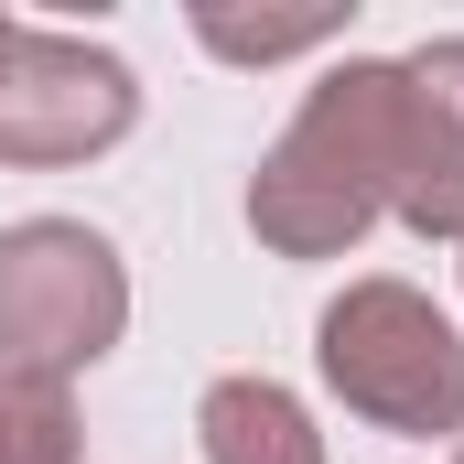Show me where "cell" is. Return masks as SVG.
Listing matches in <instances>:
<instances>
[{
  "mask_svg": "<svg viewBox=\"0 0 464 464\" xmlns=\"http://www.w3.org/2000/svg\"><path fill=\"white\" fill-rule=\"evenodd\" d=\"M140 119V76L109 44L76 33H11L0 54V162H87Z\"/></svg>",
  "mask_w": 464,
  "mask_h": 464,
  "instance_id": "4",
  "label": "cell"
},
{
  "mask_svg": "<svg viewBox=\"0 0 464 464\" xmlns=\"http://www.w3.org/2000/svg\"><path fill=\"white\" fill-rule=\"evenodd\" d=\"M314 356H324L335 400L367 411L378 432H411V443L464 432V335L411 281H346V303H324Z\"/></svg>",
  "mask_w": 464,
  "mask_h": 464,
  "instance_id": "2",
  "label": "cell"
},
{
  "mask_svg": "<svg viewBox=\"0 0 464 464\" xmlns=\"http://www.w3.org/2000/svg\"><path fill=\"white\" fill-rule=\"evenodd\" d=\"M0 464H76V400H65V378L0 367Z\"/></svg>",
  "mask_w": 464,
  "mask_h": 464,
  "instance_id": "7",
  "label": "cell"
},
{
  "mask_svg": "<svg viewBox=\"0 0 464 464\" xmlns=\"http://www.w3.org/2000/svg\"><path fill=\"white\" fill-rule=\"evenodd\" d=\"M11 33H22V22H11V11H0V54H11Z\"/></svg>",
  "mask_w": 464,
  "mask_h": 464,
  "instance_id": "9",
  "label": "cell"
},
{
  "mask_svg": "<svg viewBox=\"0 0 464 464\" xmlns=\"http://www.w3.org/2000/svg\"><path fill=\"white\" fill-rule=\"evenodd\" d=\"M389 195H400V65L346 54L303 98V119L270 140L248 184V227L281 259H335L389 217Z\"/></svg>",
  "mask_w": 464,
  "mask_h": 464,
  "instance_id": "1",
  "label": "cell"
},
{
  "mask_svg": "<svg viewBox=\"0 0 464 464\" xmlns=\"http://www.w3.org/2000/svg\"><path fill=\"white\" fill-rule=\"evenodd\" d=\"M195 432H206V464H324V432L281 378H217Z\"/></svg>",
  "mask_w": 464,
  "mask_h": 464,
  "instance_id": "6",
  "label": "cell"
},
{
  "mask_svg": "<svg viewBox=\"0 0 464 464\" xmlns=\"http://www.w3.org/2000/svg\"><path fill=\"white\" fill-rule=\"evenodd\" d=\"M195 33L227 54V65H281V54H314V44H335L346 33V11H195Z\"/></svg>",
  "mask_w": 464,
  "mask_h": 464,
  "instance_id": "8",
  "label": "cell"
},
{
  "mask_svg": "<svg viewBox=\"0 0 464 464\" xmlns=\"http://www.w3.org/2000/svg\"><path fill=\"white\" fill-rule=\"evenodd\" d=\"M119 324H130V270L98 227L22 217L0 237V367H33V378L98 367Z\"/></svg>",
  "mask_w": 464,
  "mask_h": 464,
  "instance_id": "3",
  "label": "cell"
},
{
  "mask_svg": "<svg viewBox=\"0 0 464 464\" xmlns=\"http://www.w3.org/2000/svg\"><path fill=\"white\" fill-rule=\"evenodd\" d=\"M389 217L421 237H464V44H421L400 65V195Z\"/></svg>",
  "mask_w": 464,
  "mask_h": 464,
  "instance_id": "5",
  "label": "cell"
},
{
  "mask_svg": "<svg viewBox=\"0 0 464 464\" xmlns=\"http://www.w3.org/2000/svg\"><path fill=\"white\" fill-rule=\"evenodd\" d=\"M454 464H464V454H454Z\"/></svg>",
  "mask_w": 464,
  "mask_h": 464,
  "instance_id": "10",
  "label": "cell"
}]
</instances>
